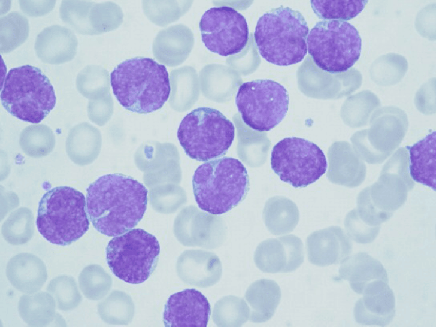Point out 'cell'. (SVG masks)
<instances>
[{
  "label": "cell",
  "mask_w": 436,
  "mask_h": 327,
  "mask_svg": "<svg viewBox=\"0 0 436 327\" xmlns=\"http://www.w3.org/2000/svg\"><path fill=\"white\" fill-rule=\"evenodd\" d=\"M210 314L207 298L195 289H186L169 297L163 319L166 327H206Z\"/></svg>",
  "instance_id": "obj_14"
},
{
  "label": "cell",
  "mask_w": 436,
  "mask_h": 327,
  "mask_svg": "<svg viewBox=\"0 0 436 327\" xmlns=\"http://www.w3.org/2000/svg\"><path fill=\"white\" fill-rule=\"evenodd\" d=\"M406 148L409 152V173L411 178L415 182L435 191V131Z\"/></svg>",
  "instance_id": "obj_21"
},
{
  "label": "cell",
  "mask_w": 436,
  "mask_h": 327,
  "mask_svg": "<svg viewBox=\"0 0 436 327\" xmlns=\"http://www.w3.org/2000/svg\"><path fill=\"white\" fill-rule=\"evenodd\" d=\"M299 211L295 203L284 196H277L266 206L264 211L265 224L276 235L292 231L299 221Z\"/></svg>",
  "instance_id": "obj_23"
},
{
  "label": "cell",
  "mask_w": 436,
  "mask_h": 327,
  "mask_svg": "<svg viewBox=\"0 0 436 327\" xmlns=\"http://www.w3.org/2000/svg\"><path fill=\"white\" fill-rule=\"evenodd\" d=\"M304 250L301 239L288 235L260 243L254 255L255 264L267 273H290L303 262Z\"/></svg>",
  "instance_id": "obj_13"
},
{
  "label": "cell",
  "mask_w": 436,
  "mask_h": 327,
  "mask_svg": "<svg viewBox=\"0 0 436 327\" xmlns=\"http://www.w3.org/2000/svg\"><path fill=\"white\" fill-rule=\"evenodd\" d=\"M307 46L319 68L335 74L346 71L359 60L362 38L349 23L324 20L316 23L308 34Z\"/></svg>",
  "instance_id": "obj_8"
},
{
  "label": "cell",
  "mask_w": 436,
  "mask_h": 327,
  "mask_svg": "<svg viewBox=\"0 0 436 327\" xmlns=\"http://www.w3.org/2000/svg\"><path fill=\"white\" fill-rule=\"evenodd\" d=\"M345 227L349 237L356 242L361 243L372 241L380 229V227H372L364 223L355 210L350 211L346 215Z\"/></svg>",
  "instance_id": "obj_31"
},
{
  "label": "cell",
  "mask_w": 436,
  "mask_h": 327,
  "mask_svg": "<svg viewBox=\"0 0 436 327\" xmlns=\"http://www.w3.org/2000/svg\"><path fill=\"white\" fill-rule=\"evenodd\" d=\"M306 244L308 260L320 267L341 263L352 251L350 241L338 226L312 232Z\"/></svg>",
  "instance_id": "obj_15"
},
{
  "label": "cell",
  "mask_w": 436,
  "mask_h": 327,
  "mask_svg": "<svg viewBox=\"0 0 436 327\" xmlns=\"http://www.w3.org/2000/svg\"><path fill=\"white\" fill-rule=\"evenodd\" d=\"M1 27L2 52H8L14 49L28 36L27 19L17 12H11L1 17Z\"/></svg>",
  "instance_id": "obj_29"
},
{
  "label": "cell",
  "mask_w": 436,
  "mask_h": 327,
  "mask_svg": "<svg viewBox=\"0 0 436 327\" xmlns=\"http://www.w3.org/2000/svg\"><path fill=\"white\" fill-rule=\"evenodd\" d=\"M4 109L24 121L37 124L54 108L56 96L49 79L41 70L26 65L11 69L1 93Z\"/></svg>",
  "instance_id": "obj_6"
},
{
  "label": "cell",
  "mask_w": 436,
  "mask_h": 327,
  "mask_svg": "<svg viewBox=\"0 0 436 327\" xmlns=\"http://www.w3.org/2000/svg\"><path fill=\"white\" fill-rule=\"evenodd\" d=\"M395 313V297L388 283L364 294L353 309L355 321L362 325L386 326L392 320Z\"/></svg>",
  "instance_id": "obj_17"
},
{
  "label": "cell",
  "mask_w": 436,
  "mask_h": 327,
  "mask_svg": "<svg viewBox=\"0 0 436 327\" xmlns=\"http://www.w3.org/2000/svg\"><path fill=\"white\" fill-rule=\"evenodd\" d=\"M55 301L47 292L24 295L18 303V312L23 320L31 326H45L54 320Z\"/></svg>",
  "instance_id": "obj_24"
},
{
  "label": "cell",
  "mask_w": 436,
  "mask_h": 327,
  "mask_svg": "<svg viewBox=\"0 0 436 327\" xmlns=\"http://www.w3.org/2000/svg\"><path fill=\"white\" fill-rule=\"evenodd\" d=\"M77 46V38L72 31L55 25L45 28L37 35L34 49L42 61L57 65L72 59Z\"/></svg>",
  "instance_id": "obj_19"
},
{
  "label": "cell",
  "mask_w": 436,
  "mask_h": 327,
  "mask_svg": "<svg viewBox=\"0 0 436 327\" xmlns=\"http://www.w3.org/2000/svg\"><path fill=\"white\" fill-rule=\"evenodd\" d=\"M270 163L282 181L295 188L315 182L327 169L326 156L320 148L296 137H286L274 146Z\"/></svg>",
  "instance_id": "obj_11"
},
{
  "label": "cell",
  "mask_w": 436,
  "mask_h": 327,
  "mask_svg": "<svg viewBox=\"0 0 436 327\" xmlns=\"http://www.w3.org/2000/svg\"><path fill=\"white\" fill-rule=\"evenodd\" d=\"M235 127L222 112L199 107L181 121L177 137L190 158L208 161L225 155L234 140Z\"/></svg>",
  "instance_id": "obj_7"
},
{
  "label": "cell",
  "mask_w": 436,
  "mask_h": 327,
  "mask_svg": "<svg viewBox=\"0 0 436 327\" xmlns=\"http://www.w3.org/2000/svg\"><path fill=\"white\" fill-rule=\"evenodd\" d=\"M199 28L205 46L222 56L240 52L248 42L247 21L230 7H214L207 10L201 17Z\"/></svg>",
  "instance_id": "obj_12"
},
{
  "label": "cell",
  "mask_w": 436,
  "mask_h": 327,
  "mask_svg": "<svg viewBox=\"0 0 436 327\" xmlns=\"http://www.w3.org/2000/svg\"><path fill=\"white\" fill-rule=\"evenodd\" d=\"M86 191L90 220L98 232L107 236L115 237L131 230L141 220L147 208L146 188L121 174L103 175Z\"/></svg>",
  "instance_id": "obj_1"
},
{
  "label": "cell",
  "mask_w": 436,
  "mask_h": 327,
  "mask_svg": "<svg viewBox=\"0 0 436 327\" xmlns=\"http://www.w3.org/2000/svg\"><path fill=\"white\" fill-rule=\"evenodd\" d=\"M6 275L14 288L28 294L39 291L47 279L44 262L29 253H19L11 258L7 264Z\"/></svg>",
  "instance_id": "obj_20"
},
{
  "label": "cell",
  "mask_w": 436,
  "mask_h": 327,
  "mask_svg": "<svg viewBox=\"0 0 436 327\" xmlns=\"http://www.w3.org/2000/svg\"><path fill=\"white\" fill-rule=\"evenodd\" d=\"M110 84L120 105L138 114L160 109L171 92L166 67L145 57L131 58L118 64L110 74Z\"/></svg>",
  "instance_id": "obj_2"
},
{
  "label": "cell",
  "mask_w": 436,
  "mask_h": 327,
  "mask_svg": "<svg viewBox=\"0 0 436 327\" xmlns=\"http://www.w3.org/2000/svg\"><path fill=\"white\" fill-rule=\"evenodd\" d=\"M307 23L298 10L281 6L261 16L254 33L261 56L279 66L302 61L307 52Z\"/></svg>",
  "instance_id": "obj_4"
},
{
  "label": "cell",
  "mask_w": 436,
  "mask_h": 327,
  "mask_svg": "<svg viewBox=\"0 0 436 327\" xmlns=\"http://www.w3.org/2000/svg\"><path fill=\"white\" fill-rule=\"evenodd\" d=\"M177 271L185 282L206 288L219 282L222 275V265L215 254L195 250L187 252L181 256Z\"/></svg>",
  "instance_id": "obj_18"
},
{
  "label": "cell",
  "mask_w": 436,
  "mask_h": 327,
  "mask_svg": "<svg viewBox=\"0 0 436 327\" xmlns=\"http://www.w3.org/2000/svg\"><path fill=\"white\" fill-rule=\"evenodd\" d=\"M249 308L243 298L223 297L214 304L212 318L217 326H241L249 318Z\"/></svg>",
  "instance_id": "obj_25"
},
{
  "label": "cell",
  "mask_w": 436,
  "mask_h": 327,
  "mask_svg": "<svg viewBox=\"0 0 436 327\" xmlns=\"http://www.w3.org/2000/svg\"><path fill=\"white\" fill-rule=\"evenodd\" d=\"M250 321L261 323L271 318L280 302V287L274 280L261 279L252 283L245 293Z\"/></svg>",
  "instance_id": "obj_22"
},
{
  "label": "cell",
  "mask_w": 436,
  "mask_h": 327,
  "mask_svg": "<svg viewBox=\"0 0 436 327\" xmlns=\"http://www.w3.org/2000/svg\"><path fill=\"white\" fill-rule=\"evenodd\" d=\"M47 291L54 297L57 309L70 311L78 306L82 300L74 278L68 275H60L48 283Z\"/></svg>",
  "instance_id": "obj_28"
},
{
  "label": "cell",
  "mask_w": 436,
  "mask_h": 327,
  "mask_svg": "<svg viewBox=\"0 0 436 327\" xmlns=\"http://www.w3.org/2000/svg\"><path fill=\"white\" fill-rule=\"evenodd\" d=\"M339 274V278L347 280L352 290L361 295L380 282L389 283L387 273L383 264L364 252L347 257L341 262Z\"/></svg>",
  "instance_id": "obj_16"
},
{
  "label": "cell",
  "mask_w": 436,
  "mask_h": 327,
  "mask_svg": "<svg viewBox=\"0 0 436 327\" xmlns=\"http://www.w3.org/2000/svg\"><path fill=\"white\" fill-rule=\"evenodd\" d=\"M106 252L108 265L115 276L128 283L140 284L155 270L160 247L154 235L136 228L111 239Z\"/></svg>",
  "instance_id": "obj_9"
},
{
  "label": "cell",
  "mask_w": 436,
  "mask_h": 327,
  "mask_svg": "<svg viewBox=\"0 0 436 327\" xmlns=\"http://www.w3.org/2000/svg\"><path fill=\"white\" fill-rule=\"evenodd\" d=\"M86 211V199L81 192L69 186L54 187L38 203L37 228L50 243L69 246L88 230Z\"/></svg>",
  "instance_id": "obj_5"
},
{
  "label": "cell",
  "mask_w": 436,
  "mask_h": 327,
  "mask_svg": "<svg viewBox=\"0 0 436 327\" xmlns=\"http://www.w3.org/2000/svg\"><path fill=\"white\" fill-rule=\"evenodd\" d=\"M34 231V217L32 211L21 207L12 212L2 226V234L9 243L17 246L27 243Z\"/></svg>",
  "instance_id": "obj_26"
},
{
  "label": "cell",
  "mask_w": 436,
  "mask_h": 327,
  "mask_svg": "<svg viewBox=\"0 0 436 327\" xmlns=\"http://www.w3.org/2000/svg\"><path fill=\"white\" fill-rule=\"evenodd\" d=\"M192 183L199 207L214 215L226 213L243 201L250 186L245 167L239 159L229 157L209 160L199 166Z\"/></svg>",
  "instance_id": "obj_3"
},
{
  "label": "cell",
  "mask_w": 436,
  "mask_h": 327,
  "mask_svg": "<svg viewBox=\"0 0 436 327\" xmlns=\"http://www.w3.org/2000/svg\"><path fill=\"white\" fill-rule=\"evenodd\" d=\"M78 282L84 295L93 300L103 297L111 285L110 277L98 265L85 268L79 275Z\"/></svg>",
  "instance_id": "obj_30"
},
{
  "label": "cell",
  "mask_w": 436,
  "mask_h": 327,
  "mask_svg": "<svg viewBox=\"0 0 436 327\" xmlns=\"http://www.w3.org/2000/svg\"><path fill=\"white\" fill-rule=\"evenodd\" d=\"M367 0L311 1L314 13L324 20L348 21L358 16L367 4Z\"/></svg>",
  "instance_id": "obj_27"
},
{
  "label": "cell",
  "mask_w": 436,
  "mask_h": 327,
  "mask_svg": "<svg viewBox=\"0 0 436 327\" xmlns=\"http://www.w3.org/2000/svg\"><path fill=\"white\" fill-rule=\"evenodd\" d=\"M289 95L281 84L256 79L239 88L235 104L244 122L255 131H268L278 125L288 110Z\"/></svg>",
  "instance_id": "obj_10"
}]
</instances>
